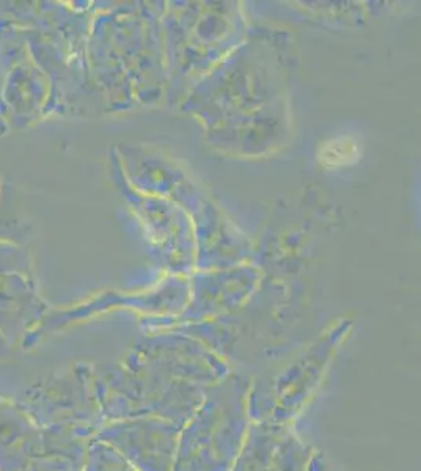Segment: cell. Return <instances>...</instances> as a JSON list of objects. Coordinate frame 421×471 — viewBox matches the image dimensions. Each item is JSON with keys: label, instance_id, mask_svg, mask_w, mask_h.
Instances as JSON below:
<instances>
[{"label": "cell", "instance_id": "cell-1", "mask_svg": "<svg viewBox=\"0 0 421 471\" xmlns=\"http://www.w3.org/2000/svg\"><path fill=\"white\" fill-rule=\"evenodd\" d=\"M359 145L349 137H339L327 142L321 148L319 160L326 166H343L359 159Z\"/></svg>", "mask_w": 421, "mask_h": 471}]
</instances>
